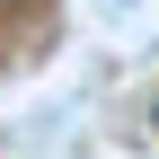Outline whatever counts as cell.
Segmentation results:
<instances>
[{
  "mask_svg": "<svg viewBox=\"0 0 159 159\" xmlns=\"http://www.w3.org/2000/svg\"><path fill=\"white\" fill-rule=\"evenodd\" d=\"M150 133H159V97H150Z\"/></svg>",
  "mask_w": 159,
  "mask_h": 159,
  "instance_id": "1",
  "label": "cell"
}]
</instances>
